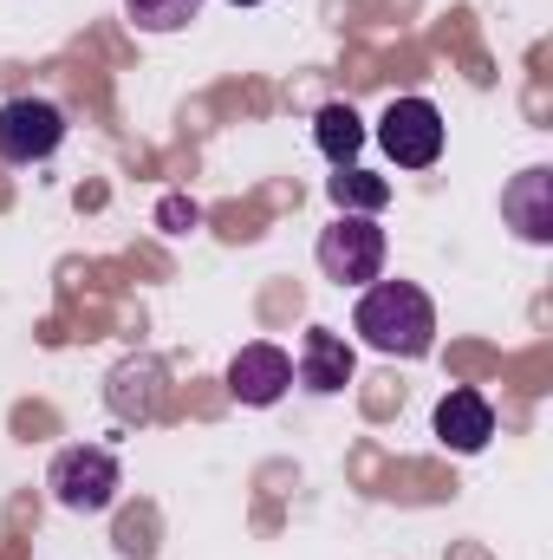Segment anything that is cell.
Segmentation results:
<instances>
[{"instance_id":"5bb4252c","label":"cell","mask_w":553,"mask_h":560,"mask_svg":"<svg viewBox=\"0 0 553 560\" xmlns=\"http://www.w3.org/2000/svg\"><path fill=\"white\" fill-rule=\"evenodd\" d=\"M163 222H169V229H183V222L196 229V202H183V196H169V202H163Z\"/></svg>"},{"instance_id":"5b68a950","label":"cell","mask_w":553,"mask_h":560,"mask_svg":"<svg viewBox=\"0 0 553 560\" xmlns=\"http://www.w3.org/2000/svg\"><path fill=\"white\" fill-rule=\"evenodd\" d=\"M66 143V112L52 98H7L0 105V163H46Z\"/></svg>"},{"instance_id":"277c9868","label":"cell","mask_w":553,"mask_h":560,"mask_svg":"<svg viewBox=\"0 0 553 560\" xmlns=\"http://www.w3.org/2000/svg\"><path fill=\"white\" fill-rule=\"evenodd\" d=\"M378 143L398 170H430L443 156V112L430 98H391L378 118Z\"/></svg>"},{"instance_id":"8fae6325","label":"cell","mask_w":553,"mask_h":560,"mask_svg":"<svg viewBox=\"0 0 553 560\" xmlns=\"http://www.w3.org/2000/svg\"><path fill=\"white\" fill-rule=\"evenodd\" d=\"M313 143H319V156H326L332 170H352V156L365 150V118H358L352 105H326V112L313 118Z\"/></svg>"},{"instance_id":"52a82bcc","label":"cell","mask_w":553,"mask_h":560,"mask_svg":"<svg viewBox=\"0 0 553 560\" xmlns=\"http://www.w3.org/2000/svg\"><path fill=\"white\" fill-rule=\"evenodd\" d=\"M286 385H293V359L268 346V339H255V346H242L235 352V365H228V392L242 398V405H255V411H268L286 398Z\"/></svg>"},{"instance_id":"6da1fadb","label":"cell","mask_w":553,"mask_h":560,"mask_svg":"<svg viewBox=\"0 0 553 560\" xmlns=\"http://www.w3.org/2000/svg\"><path fill=\"white\" fill-rule=\"evenodd\" d=\"M352 326L385 359H430V346H436V306H430V293L416 280H378V287H365Z\"/></svg>"},{"instance_id":"ba28073f","label":"cell","mask_w":553,"mask_h":560,"mask_svg":"<svg viewBox=\"0 0 553 560\" xmlns=\"http://www.w3.org/2000/svg\"><path fill=\"white\" fill-rule=\"evenodd\" d=\"M352 372H358V359H352V346L332 332V326H313L306 332V346H299V385L313 392V398H332V392H345L352 385Z\"/></svg>"},{"instance_id":"3957f363","label":"cell","mask_w":553,"mask_h":560,"mask_svg":"<svg viewBox=\"0 0 553 560\" xmlns=\"http://www.w3.org/2000/svg\"><path fill=\"white\" fill-rule=\"evenodd\" d=\"M319 275L339 287H365L385 275V229L372 215H339L332 229H319Z\"/></svg>"},{"instance_id":"7a4b0ae2","label":"cell","mask_w":553,"mask_h":560,"mask_svg":"<svg viewBox=\"0 0 553 560\" xmlns=\"http://www.w3.org/2000/svg\"><path fill=\"white\" fill-rule=\"evenodd\" d=\"M46 489H52V502L72 509V515H105V509L118 502V489H125V469H118V456H111L105 443H72V450L52 456Z\"/></svg>"},{"instance_id":"9a60e30c","label":"cell","mask_w":553,"mask_h":560,"mask_svg":"<svg viewBox=\"0 0 553 560\" xmlns=\"http://www.w3.org/2000/svg\"><path fill=\"white\" fill-rule=\"evenodd\" d=\"M228 7H261V0H228Z\"/></svg>"},{"instance_id":"30bf717a","label":"cell","mask_w":553,"mask_h":560,"mask_svg":"<svg viewBox=\"0 0 553 560\" xmlns=\"http://www.w3.org/2000/svg\"><path fill=\"white\" fill-rule=\"evenodd\" d=\"M436 436H443L456 456L489 450V436H495V411H489V398H482V392H449V398L436 405Z\"/></svg>"},{"instance_id":"4fadbf2b","label":"cell","mask_w":553,"mask_h":560,"mask_svg":"<svg viewBox=\"0 0 553 560\" xmlns=\"http://www.w3.org/2000/svg\"><path fill=\"white\" fill-rule=\"evenodd\" d=\"M125 13L138 33H183L202 13V0H125Z\"/></svg>"},{"instance_id":"7c38bea8","label":"cell","mask_w":553,"mask_h":560,"mask_svg":"<svg viewBox=\"0 0 553 560\" xmlns=\"http://www.w3.org/2000/svg\"><path fill=\"white\" fill-rule=\"evenodd\" d=\"M326 196L339 202V215H378V209L391 202V183L372 176V170H339V176L326 183Z\"/></svg>"},{"instance_id":"8992f818","label":"cell","mask_w":553,"mask_h":560,"mask_svg":"<svg viewBox=\"0 0 553 560\" xmlns=\"http://www.w3.org/2000/svg\"><path fill=\"white\" fill-rule=\"evenodd\" d=\"M105 405H111V418L118 423H156L163 418V405H169V372H163V359H125L118 372H111V385H105Z\"/></svg>"},{"instance_id":"9c48e42d","label":"cell","mask_w":553,"mask_h":560,"mask_svg":"<svg viewBox=\"0 0 553 560\" xmlns=\"http://www.w3.org/2000/svg\"><path fill=\"white\" fill-rule=\"evenodd\" d=\"M502 215L521 242H553V170H521L502 189Z\"/></svg>"}]
</instances>
